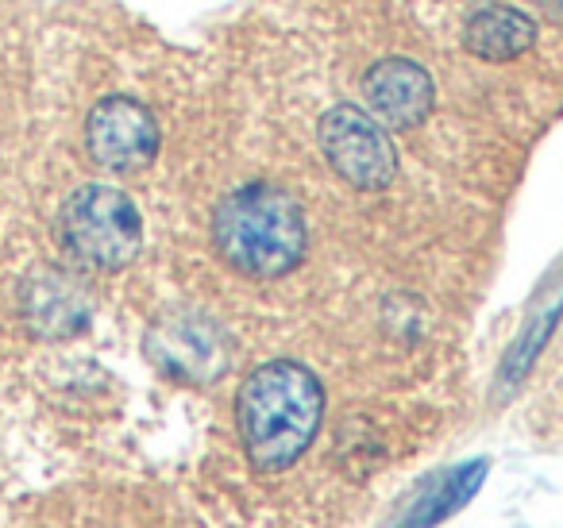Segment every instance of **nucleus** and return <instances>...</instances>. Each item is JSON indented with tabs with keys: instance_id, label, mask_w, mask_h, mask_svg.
I'll list each match as a JSON object with an SVG mask.
<instances>
[{
	"instance_id": "obj_1",
	"label": "nucleus",
	"mask_w": 563,
	"mask_h": 528,
	"mask_svg": "<svg viewBox=\"0 0 563 528\" xmlns=\"http://www.w3.org/2000/svg\"><path fill=\"white\" fill-rule=\"evenodd\" d=\"M324 420L321 378L306 363L271 359L243 378L235 394V425L247 459L263 474L294 466L317 440Z\"/></svg>"
},
{
	"instance_id": "obj_2",
	"label": "nucleus",
	"mask_w": 563,
	"mask_h": 528,
	"mask_svg": "<svg viewBox=\"0 0 563 528\" xmlns=\"http://www.w3.org/2000/svg\"><path fill=\"white\" fill-rule=\"evenodd\" d=\"M212 240L220 258L247 278H282L306 258L309 248L301 205L271 182L232 189L217 205Z\"/></svg>"
},
{
	"instance_id": "obj_3",
	"label": "nucleus",
	"mask_w": 563,
	"mask_h": 528,
	"mask_svg": "<svg viewBox=\"0 0 563 528\" xmlns=\"http://www.w3.org/2000/svg\"><path fill=\"white\" fill-rule=\"evenodd\" d=\"M58 240L86 271H124L140 255V209L124 189L81 186L58 212Z\"/></svg>"
},
{
	"instance_id": "obj_4",
	"label": "nucleus",
	"mask_w": 563,
	"mask_h": 528,
	"mask_svg": "<svg viewBox=\"0 0 563 528\" xmlns=\"http://www.w3.org/2000/svg\"><path fill=\"white\" fill-rule=\"evenodd\" d=\"M321 151L332 170L355 189H386L398 174L386 128L355 105H336L321 117Z\"/></svg>"
},
{
	"instance_id": "obj_5",
	"label": "nucleus",
	"mask_w": 563,
	"mask_h": 528,
	"mask_svg": "<svg viewBox=\"0 0 563 528\" xmlns=\"http://www.w3.org/2000/svg\"><path fill=\"white\" fill-rule=\"evenodd\" d=\"M147 355L158 371L181 382H212L228 366V340L217 320L194 309H174L147 332Z\"/></svg>"
},
{
	"instance_id": "obj_6",
	"label": "nucleus",
	"mask_w": 563,
	"mask_h": 528,
	"mask_svg": "<svg viewBox=\"0 0 563 528\" xmlns=\"http://www.w3.org/2000/svg\"><path fill=\"white\" fill-rule=\"evenodd\" d=\"M89 155L109 174H140L158 155V124L132 97H104L86 124Z\"/></svg>"
},
{
	"instance_id": "obj_7",
	"label": "nucleus",
	"mask_w": 563,
	"mask_h": 528,
	"mask_svg": "<svg viewBox=\"0 0 563 528\" xmlns=\"http://www.w3.org/2000/svg\"><path fill=\"white\" fill-rule=\"evenodd\" d=\"M363 97L378 124L406 132L424 124V117L432 112V78L424 74V66L409 58H383L363 78Z\"/></svg>"
},
{
	"instance_id": "obj_8",
	"label": "nucleus",
	"mask_w": 563,
	"mask_h": 528,
	"mask_svg": "<svg viewBox=\"0 0 563 528\" xmlns=\"http://www.w3.org/2000/svg\"><path fill=\"white\" fill-rule=\"evenodd\" d=\"M89 294L74 274L43 271L24 286V320L43 340H66L89 324Z\"/></svg>"
},
{
	"instance_id": "obj_9",
	"label": "nucleus",
	"mask_w": 563,
	"mask_h": 528,
	"mask_svg": "<svg viewBox=\"0 0 563 528\" xmlns=\"http://www.w3.org/2000/svg\"><path fill=\"white\" fill-rule=\"evenodd\" d=\"M537 43V24L525 12L509 9V4H490V9L475 12L463 28V47L483 63H509L521 58L525 51Z\"/></svg>"
},
{
	"instance_id": "obj_10",
	"label": "nucleus",
	"mask_w": 563,
	"mask_h": 528,
	"mask_svg": "<svg viewBox=\"0 0 563 528\" xmlns=\"http://www.w3.org/2000/svg\"><path fill=\"white\" fill-rule=\"evenodd\" d=\"M483 479H486V463H467V466H460V471L444 474V479L432 482V486L417 497L413 509H409V517L401 520L398 528H432V525H440V520L452 517L455 509H463V505L478 494Z\"/></svg>"
},
{
	"instance_id": "obj_11",
	"label": "nucleus",
	"mask_w": 563,
	"mask_h": 528,
	"mask_svg": "<svg viewBox=\"0 0 563 528\" xmlns=\"http://www.w3.org/2000/svg\"><path fill=\"white\" fill-rule=\"evenodd\" d=\"M560 317H563V282L548 289V297L537 305V317L525 324L514 351L506 355V366H501V382H506V386H517V382L525 378V371H529L532 359L540 355V348H544V340L552 336V328L560 324Z\"/></svg>"
}]
</instances>
